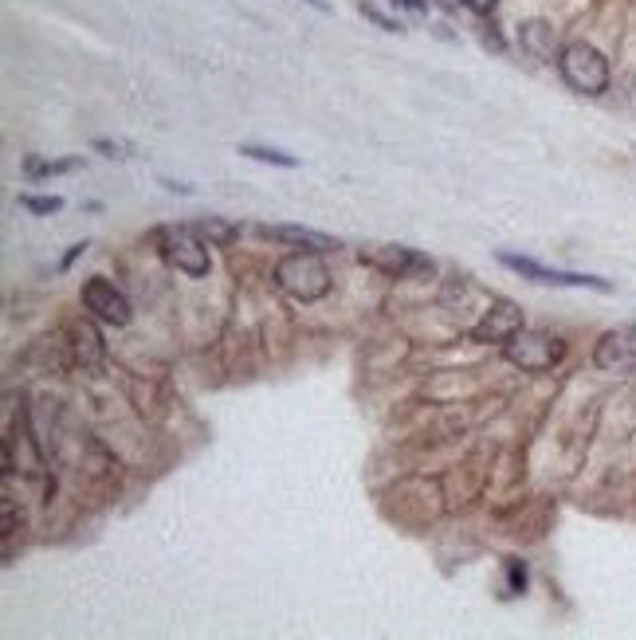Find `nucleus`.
Returning <instances> with one entry per match:
<instances>
[{
  "instance_id": "f257e3e1",
  "label": "nucleus",
  "mask_w": 636,
  "mask_h": 640,
  "mask_svg": "<svg viewBox=\"0 0 636 640\" xmlns=\"http://www.w3.org/2000/svg\"><path fill=\"white\" fill-rule=\"evenodd\" d=\"M275 283L279 291H287L295 303H318L326 291H330V271L322 264V252H287L279 264H275Z\"/></svg>"
},
{
  "instance_id": "f03ea898",
  "label": "nucleus",
  "mask_w": 636,
  "mask_h": 640,
  "mask_svg": "<svg viewBox=\"0 0 636 640\" xmlns=\"http://www.w3.org/2000/svg\"><path fill=\"white\" fill-rule=\"evenodd\" d=\"M558 71H562L566 87L578 95H605L609 91V59L585 40L566 44L558 52Z\"/></svg>"
},
{
  "instance_id": "7ed1b4c3",
  "label": "nucleus",
  "mask_w": 636,
  "mask_h": 640,
  "mask_svg": "<svg viewBox=\"0 0 636 640\" xmlns=\"http://www.w3.org/2000/svg\"><path fill=\"white\" fill-rule=\"evenodd\" d=\"M503 354L511 366L527 370V374H542V370H554L562 358H566V342L550 330H519L511 342H503Z\"/></svg>"
},
{
  "instance_id": "20e7f679",
  "label": "nucleus",
  "mask_w": 636,
  "mask_h": 640,
  "mask_svg": "<svg viewBox=\"0 0 636 640\" xmlns=\"http://www.w3.org/2000/svg\"><path fill=\"white\" fill-rule=\"evenodd\" d=\"M154 244H158L161 260L173 264L177 271L201 279L209 275V244L189 228V224H169V228H158L154 232Z\"/></svg>"
},
{
  "instance_id": "39448f33",
  "label": "nucleus",
  "mask_w": 636,
  "mask_h": 640,
  "mask_svg": "<svg viewBox=\"0 0 636 640\" xmlns=\"http://www.w3.org/2000/svg\"><path fill=\"white\" fill-rule=\"evenodd\" d=\"M499 264H507L511 271H519V275H527L534 283H550V287H593V291H613V283L609 279H601V275H582V271H550V267L534 264L527 256H515V252H503L499 256Z\"/></svg>"
},
{
  "instance_id": "423d86ee",
  "label": "nucleus",
  "mask_w": 636,
  "mask_h": 640,
  "mask_svg": "<svg viewBox=\"0 0 636 640\" xmlns=\"http://www.w3.org/2000/svg\"><path fill=\"white\" fill-rule=\"evenodd\" d=\"M593 366L605 374H633L636 370V326H617L601 334L593 350Z\"/></svg>"
},
{
  "instance_id": "0eeeda50",
  "label": "nucleus",
  "mask_w": 636,
  "mask_h": 640,
  "mask_svg": "<svg viewBox=\"0 0 636 640\" xmlns=\"http://www.w3.org/2000/svg\"><path fill=\"white\" fill-rule=\"evenodd\" d=\"M83 307H87L95 319L114 322V326H126V322H130V299H126L110 279H103V275H95V279L83 283Z\"/></svg>"
},
{
  "instance_id": "6e6552de",
  "label": "nucleus",
  "mask_w": 636,
  "mask_h": 640,
  "mask_svg": "<svg viewBox=\"0 0 636 640\" xmlns=\"http://www.w3.org/2000/svg\"><path fill=\"white\" fill-rule=\"evenodd\" d=\"M362 264L377 267V271H385V275H397V279H409V275H432L436 264L421 256V252H413V248H362Z\"/></svg>"
},
{
  "instance_id": "1a4fd4ad",
  "label": "nucleus",
  "mask_w": 636,
  "mask_h": 640,
  "mask_svg": "<svg viewBox=\"0 0 636 640\" xmlns=\"http://www.w3.org/2000/svg\"><path fill=\"white\" fill-rule=\"evenodd\" d=\"M519 330H523V311H519V303L495 299V303L483 311V319L472 326V338L491 346V342H511Z\"/></svg>"
},
{
  "instance_id": "9d476101",
  "label": "nucleus",
  "mask_w": 636,
  "mask_h": 640,
  "mask_svg": "<svg viewBox=\"0 0 636 640\" xmlns=\"http://www.w3.org/2000/svg\"><path fill=\"white\" fill-rule=\"evenodd\" d=\"M267 240H283V244H295V248H311V252H334L338 240L322 236L315 228H299V224H264L260 228Z\"/></svg>"
},
{
  "instance_id": "9b49d317",
  "label": "nucleus",
  "mask_w": 636,
  "mask_h": 640,
  "mask_svg": "<svg viewBox=\"0 0 636 640\" xmlns=\"http://www.w3.org/2000/svg\"><path fill=\"white\" fill-rule=\"evenodd\" d=\"M71 346H75V358H79L83 366H99V362H103V338H99L95 322L87 319L71 322Z\"/></svg>"
},
{
  "instance_id": "f8f14e48",
  "label": "nucleus",
  "mask_w": 636,
  "mask_h": 640,
  "mask_svg": "<svg viewBox=\"0 0 636 640\" xmlns=\"http://www.w3.org/2000/svg\"><path fill=\"white\" fill-rule=\"evenodd\" d=\"M519 44L534 59H554V28L542 20H527V24H519Z\"/></svg>"
},
{
  "instance_id": "ddd939ff",
  "label": "nucleus",
  "mask_w": 636,
  "mask_h": 640,
  "mask_svg": "<svg viewBox=\"0 0 636 640\" xmlns=\"http://www.w3.org/2000/svg\"><path fill=\"white\" fill-rule=\"evenodd\" d=\"M189 228H193V232H197V236H201V240H205L209 248H212V244H232V240L240 236V228H236V224H228V220H220V216H205V220H193Z\"/></svg>"
},
{
  "instance_id": "4468645a",
  "label": "nucleus",
  "mask_w": 636,
  "mask_h": 640,
  "mask_svg": "<svg viewBox=\"0 0 636 640\" xmlns=\"http://www.w3.org/2000/svg\"><path fill=\"white\" fill-rule=\"evenodd\" d=\"M240 154L252 161H267V165H279V169H295L299 158L295 154H283V150H267V146H240Z\"/></svg>"
},
{
  "instance_id": "2eb2a0df",
  "label": "nucleus",
  "mask_w": 636,
  "mask_h": 640,
  "mask_svg": "<svg viewBox=\"0 0 636 640\" xmlns=\"http://www.w3.org/2000/svg\"><path fill=\"white\" fill-rule=\"evenodd\" d=\"M79 169V161L67 158V161H40V158H28L24 161V173L28 177H59V173H71Z\"/></svg>"
},
{
  "instance_id": "dca6fc26",
  "label": "nucleus",
  "mask_w": 636,
  "mask_h": 640,
  "mask_svg": "<svg viewBox=\"0 0 636 640\" xmlns=\"http://www.w3.org/2000/svg\"><path fill=\"white\" fill-rule=\"evenodd\" d=\"M20 209L36 216H52L63 209V197H36V193H20Z\"/></svg>"
},
{
  "instance_id": "f3484780",
  "label": "nucleus",
  "mask_w": 636,
  "mask_h": 640,
  "mask_svg": "<svg viewBox=\"0 0 636 640\" xmlns=\"http://www.w3.org/2000/svg\"><path fill=\"white\" fill-rule=\"evenodd\" d=\"M362 16H366V20H373L381 32H405V24H401V20L385 16V12H381V8H373V4H362Z\"/></svg>"
},
{
  "instance_id": "a211bd4d",
  "label": "nucleus",
  "mask_w": 636,
  "mask_h": 640,
  "mask_svg": "<svg viewBox=\"0 0 636 640\" xmlns=\"http://www.w3.org/2000/svg\"><path fill=\"white\" fill-rule=\"evenodd\" d=\"M507 589H511V597L527 589V566L519 558H507Z\"/></svg>"
},
{
  "instance_id": "6ab92c4d",
  "label": "nucleus",
  "mask_w": 636,
  "mask_h": 640,
  "mask_svg": "<svg viewBox=\"0 0 636 640\" xmlns=\"http://www.w3.org/2000/svg\"><path fill=\"white\" fill-rule=\"evenodd\" d=\"M91 146H95L99 154H106V158H118V161L130 158V146H122V142H106V138H95Z\"/></svg>"
},
{
  "instance_id": "aec40b11",
  "label": "nucleus",
  "mask_w": 636,
  "mask_h": 640,
  "mask_svg": "<svg viewBox=\"0 0 636 640\" xmlns=\"http://www.w3.org/2000/svg\"><path fill=\"white\" fill-rule=\"evenodd\" d=\"M393 8H405V12H413V16H424L428 12V0H389Z\"/></svg>"
},
{
  "instance_id": "412c9836",
  "label": "nucleus",
  "mask_w": 636,
  "mask_h": 640,
  "mask_svg": "<svg viewBox=\"0 0 636 640\" xmlns=\"http://www.w3.org/2000/svg\"><path fill=\"white\" fill-rule=\"evenodd\" d=\"M464 4H468L472 12H491V8L499 4V0H464Z\"/></svg>"
},
{
  "instance_id": "4be33fe9",
  "label": "nucleus",
  "mask_w": 636,
  "mask_h": 640,
  "mask_svg": "<svg viewBox=\"0 0 636 640\" xmlns=\"http://www.w3.org/2000/svg\"><path fill=\"white\" fill-rule=\"evenodd\" d=\"M483 44H487V48H495V52H503V48H507V44H503L495 32H483Z\"/></svg>"
},
{
  "instance_id": "5701e85b",
  "label": "nucleus",
  "mask_w": 636,
  "mask_h": 640,
  "mask_svg": "<svg viewBox=\"0 0 636 640\" xmlns=\"http://www.w3.org/2000/svg\"><path fill=\"white\" fill-rule=\"evenodd\" d=\"M303 4H311L315 12H330V4H326V0H303Z\"/></svg>"
}]
</instances>
